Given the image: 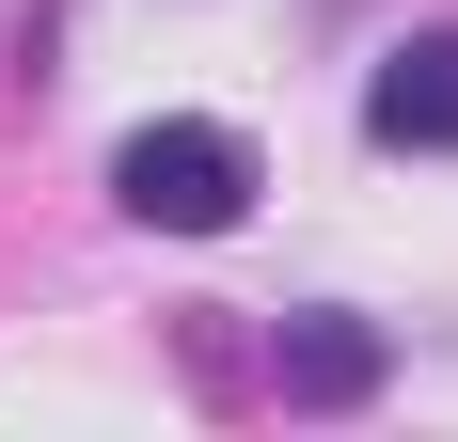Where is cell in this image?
<instances>
[{
    "mask_svg": "<svg viewBox=\"0 0 458 442\" xmlns=\"http://www.w3.org/2000/svg\"><path fill=\"white\" fill-rule=\"evenodd\" d=\"M379 379H395V332H379V316H348V301L269 316V395L284 411H364Z\"/></svg>",
    "mask_w": 458,
    "mask_h": 442,
    "instance_id": "3",
    "label": "cell"
},
{
    "mask_svg": "<svg viewBox=\"0 0 458 442\" xmlns=\"http://www.w3.org/2000/svg\"><path fill=\"white\" fill-rule=\"evenodd\" d=\"M364 142L379 158H458V16H411L364 64Z\"/></svg>",
    "mask_w": 458,
    "mask_h": 442,
    "instance_id": "2",
    "label": "cell"
},
{
    "mask_svg": "<svg viewBox=\"0 0 458 442\" xmlns=\"http://www.w3.org/2000/svg\"><path fill=\"white\" fill-rule=\"evenodd\" d=\"M253 190H269V158H253V127H222V111H142V127L111 142V206H127L142 237H237Z\"/></svg>",
    "mask_w": 458,
    "mask_h": 442,
    "instance_id": "1",
    "label": "cell"
}]
</instances>
